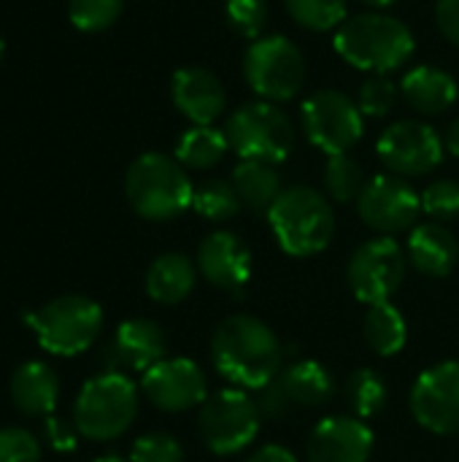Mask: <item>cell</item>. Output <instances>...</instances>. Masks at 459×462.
Masks as SVG:
<instances>
[{"label":"cell","mask_w":459,"mask_h":462,"mask_svg":"<svg viewBox=\"0 0 459 462\" xmlns=\"http://www.w3.org/2000/svg\"><path fill=\"white\" fill-rule=\"evenodd\" d=\"M211 363L230 387L262 390L281 374L284 346L262 319L233 314L211 336Z\"/></svg>","instance_id":"6da1fadb"},{"label":"cell","mask_w":459,"mask_h":462,"mask_svg":"<svg viewBox=\"0 0 459 462\" xmlns=\"http://www.w3.org/2000/svg\"><path fill=\"white\" fill-rule=\"evenodd\" d=\"M333 43L341 60H346L352 68L381 76L403 68L417 49L414 32L406 22L376 11L349 16L335 30Z\"/></svg>","instance_id":"7a4b0ae2"},{"label":"cell","mask_w":459,"mask_h":462,"mask_svg":"<svg viewBox=\"0 0 459 462\" xmlns=\"http://www.w3.org/2000/svg\"><path fill=\"white\" fill-rule=\"evenodd\" d=\"M268 225L281 252L298 260L322 254L335 236V214L327 195L306 184L287 187L279 195L268 211Z\"/></svg>","instance_id":"3957f363"},{"label":"cell","mask_w":459,"mask_h":462,"mask_svg":"<svg viewBox=\"0 0 459 462\" xmlns=\"http://www.w3.org/2000/svg\"><path fill=\"white\" fill-rule=\"evenodd\" d=\"M124 195L138 217L149 222H170L192 208L195 187L176 157L146 152L130 162L124 173Z\"/></svg>","instance_id":"277c9868"},{"label":"cell","mask_w":459,"mask_h":462,"mask_svg":"<svg viewBox=\"0 0 459 462\" xmlns=\"http://www.w3.org/2000/svg\"><path fill=\"white\" fill-rule=\"evenodd\" d=\"M138 414V387L127 374L103 371L92 376L76 403H73V425L87 441H114L130 430Z\"/></svg>","instance_id":"5b68a950"},{"label":"cell","mask_w":459,"mask_h":462,"mask_svg":"<svg viewBox=\"0 0 459 462\" xmlns=\"http://www.w3.org/2000/svg\"><path fill=\"white\" fill-rule=\"evenodd\" d=\"M41 349L57 357L87 352L103 330V309L87 295H60L27 317Z\"/></svg>","instance_id":"8992f818"},{"label":"cell","mask_w":459,"mask_h":462,"mask_svg":"<svg viewBox=\"0 0 459 462\" xmlns=\"http://www.w3.org/2000/svg\"><path fill=\"white\" fill-rule=\"evenodd\" d=\"M262 411L241 387H225L206 398L197 414L200 441L211 455L230 457L249 449L260 433Z\"/></svg>","instance_id":"52a82bcc"},{"label":"cell","mask_w":459,"mask_h":462,"mask_svg":"<svg viewBox=\"0 0 459 462\" xmlns=\"http://www.w3.org/2000/svg\"><path fill=\"white\" fill-rule=\"evenodd\" d=\"M225 135L241 160H260L271 165L284 162L295 146L292 119L268 100H252L235 108L225 125Z\"/></svg>","instance_id":"ba28073f"},{"label":"cell","mask_w":459,"mask_h":462,"mask_svg":"<svg viewBox=\"0 0 459 462\" xmlns=\"http://www.w3.org/2000/svg\"><path fill=\"white\" fill-rule=\"evenodd\" d=\"M243 76L252 92L268 103L292 100L306 84V57L284 35H262L243 54Z\"/></svg>","instance_id":"9c48e42d"},{"label":"cell","mask_w":459,"mask_h":462,"mask_svg":"<svg viewBox=\"0 0 459 462\" xmlns=\"http://www.w3.org/2000/svg\"><path fill=\"white\" fill-rule=\"evenodd\" d=\"M409 271V254L392 236H379L354 249L346 265L349 290L365 306L390 303L403 287Z\"/></svg>","instance_id":"30bf717a"},{"label":"cell","mask_w":459,"mask_h":462,"mask_svg":"<svg viewBox=\"0 0 459 462\" xmlns=\"http://www.w3.org/2000/svg\"><path fill=\"white\" fill-rule=\"evenodd\" d=\"M303 130L306 138L325 152L333 154H349L365 133V119L360 106L341 89H319L303 103Z\"/></svg>","instance_id":"8fae6325"},{"label":"cell","mask_w":459,"mask_h":462,"mask_svg":"<svg viewBox=\"0 0 459 462\" xmlns=\"http://www.w3.org/2000/svg\"><path fill=\"white\" fill-rule=\"evenodd\" d=\"M376 154L390 173L411 179L436 171L446 154V146L436 127H430L427 122L400 119L384 127L376 141Z\"/></svg>","instance_id":"7c38bea8"},{"label":"cell","mask_w":459,"mask_h":462,"mask_svg":"<svg viewBox=\"0 0 459 462\" xmlns=\"http://www.w3.org/2000/svg\"><path fill=\"white\" fill-rule=\"evenodd\" d=\"M360 219L379 236H398L414 230L422 214V195L395 173H379L365 181L357 198Z\"/></svg>","instance_id":"4fadbf2b"},{"label":"cell","mask_w":459,"mask_h":462,"mask_svg":"<svg viewBox=\"0 0 459 462\" xmlns=\"http://www.w3.org/2000/svg\"><path fill=\"white\" fill-rule=\"evenodd\" d=\"M414 420L436 436L459 433V360L425 368L411 387Z\"/></svg>","instance_id":"5bb4252c"},{"label":"cell","mask_w":459,"mask_h":462,"mask_svg":"<svg viewBox=\"0 0 459 462\" xmlns=\"http://www.w3.org/2000/svg\"><path fill=\"white\" fill-rule=\"evenodd\" d=\"M146 401L168 414H184L206 403L208 379L203 368L189 357H165L141 376Z\"/></svg>","instance_id":"9a60e30c"},{"label":"cell","mask_w":459,"mask_h":462,"mask_svg":"<svg viewBox=\"0 0 459 462\" xmlns=\"http://www.w3.org/2000/svg\"><path fill=\"white\" fill-rule=\"evenodd\" d=\"M195 265L211 287L238 295L252 282L254 260L241 236L230 230H214L200 241Z\"/></svg>","instance_id":"2e32d148"},{"label":"cell","mask_w":459,"mask_h":462,"mask_svg":"<svg viewBox=\"0 0 459 462\" xmlns=\"http://www.w3.org/2000/svg\"><path fill=\"white\" fill-rule=\"evenodd\" d=\"M376 436L365 420L357 417H325L314 425L306 441L308 462H368Z\"/></svg>","instance_id":"e0dca14e"},{"label":"cell","mask_w":459,"mask_h":462,"mask_svg":"<svg viewBox=\"0 0 459 462\" xmlns=\"http://www.w3.org/2000/svg\"><path fill=\"white\" fill-rule=\"evenodd\" d=\"M168 355V341L154 319H127L116 328L114 341L106 346V371L146 374Z\"/></svg>","instance_id":"ac0fdd59"},{"label":"cell","mask_w":459,"mask_h":462,"mask_svg":"<svg viewBox=\"0 0 459 462\" xmlns=\"http://www.w3.org/2000/svg\"><path fill=\"white\" fill-rule=\"evenodd\" d=\"M170 97L181 116H187L192 125H214L227 103L222 81L208 68L197 65H187L173 73Z\"/></svg>","instance_id":"d6986e66"},{"label":"cell","mask_w":459,"mask_h":462,"mask_svg":"<svg viewBox=\"0 0 459 462\" xmlns=\"http://www.w3.org/2000/svg\"><path fill=\"white\" fill-rule=\"evenodd\" d=\"M406 254L409 263L430 279H444L457 268L459 260V244L454 233L441 225V222H425L417 225L409 233V244H406Z\"/></svg>","instance_id":"ffe728a7"},{"label":"cell","mask_w":459,"mask_h":462,"mask_svg":"<svg viewBox=\"0 0 459 462\" xmlns=\"http://www.w3.org/2000/svg\"><path fill=\"white\" fill-rule=\"evenodd\" d=\"M11 401L27 417H51L60 401V379L49 363H24L11 376Z\"/></svg>","instance_id":"44dd1931"},{"label":"cell","mask_w":459,"mask_h":462,"mask_svg":"<svg viewBox=\"0 0 459 462\" xmlns=\"http://www.w3.org/2000/svg\"><path fill=\"white\" fill-rule=\"evenodd\" d=\"M197 265L187 257V254H179V252H168V254H160L149 271H146V279H143V287H146V295L160 303V306H176L181 300H187L197 284Z\"/></svg>","instance_id":"7402d4cb"},{"label":"cell","mask_w":459,"mask_h":462,"mask_svg":"<svg viewBox=\"0 0 459 462\" xmlns=\"http://www.w3.org/2000/svg\"><path fill=\"white\" fill-rule=\"evenodd\" d=\"M400 92L414 111L427 114V116L449 111L459 97L454 76L446 73L444 68H433V65H419V68L409 70L400 84Z\"/></svg>","instance_id":"603a6c76"},{"label":"cell","mask_w":459,"mask_h":462,"mask_svg":"<svg viewBox=\"0 0 459 462\" xmlns=\"http://www.w3.org/2000/svg\"><path fill=\"white\" fill-rule=\"evenodd\" d=\"M279 384L289 401V406L300 409H319L333 401L335 379L333 374L317 360H298L279 374Z\"/></svg>","instance_id":"cb8c5ba5"},{"label":"cell","mask_w":459,"mask_h":462,"mask_svg":"<svg viewBox=\"0 0 459 462\" xmlns=\"http://www.w3.org/2000/svg\"><path fill=\"white\" fill-rule=\"evenodd\" d=\"M230 181H233V187H235L243 208H249L254 214H268L271 206L284 192L281 176H279L276 165L260 162V160H241L233 168Z\"/></svg>","instance_id":"d4e9b609"},{"label":"cell","mask_w":459,"mask_h":462,"mask_svg":"<svg viewBox=\"0 0 459 462\" xmlns=\"http://www.w3.org/2000/svg\"><path fill=\"white\" fill-rule=\"evenodd\" d=\"M363 333L365 344L379 355V357H395L406 349L409 341V325L400 309L390 303H376L368 306V314L363 319Z\"/></svg>","instance_id":"484cf974"},{"label":"cell","mask_w":459,"mask_h":462,"mask_svg":"<svg viewBox=\"0 0 459 462\" xmlns=\"http://www.w3.org/2000/svg\"><path fill=\"white\" fill-rule=\"evenodd\" d=\"M227 149L230 141L225 130L214 125H192L189 130L181 133L176 143V160L189 171H208L222 162Z\"/></svg>","instance_id":"4316f807"},{"label":"cell","mask_w":459,"mask_h":462,"mask_svg":"<svg viewBox=\"0 0 459 462\" xmlns=\"http://www.w3.org/2000/svg\"><path fill=\"white\" fill-rule=\"evenodd\" d=\"M346 403L357 420L379 417L390 403V387L384 376L373 368H357L346 382Z\"/></svg>","instance_id":"83f0119b"},{"label":"cell","mask_w":459,"mask_h":462,"mask_svg":"<svg viewBox=\"0 0 459 462\" xmlns=\"http://www.w3.org/2000/svg\"><path fill=\"white\" fill-rule=\"evenodd\" d=\"M241 198L233 187V181L225 179H206L203 184L195 187L192 208L211 222H227L241 211Z\"/></svg>","instance_id":"f1b7e54d"},{"label":"cell","mask_w":459,"mask_h":462,"mask_svg":"<svg viewBox=\"0 0 459 462\" xmlns=\"http://www.w3.org/2000/svg\"><path fill=\"white\" fill-rule=\"evenodd\" d=\"M365 187V171L352 154H333L325 165V189L335 203H357Z\"/></svg>","instance_id":"f546056e"},{"label":"cell","mask_w":459,"mask_h":462,"mask_svg":"<svg viewBox=\"0 0 459 462\" xmlns=\"http://www.w3.org/2000/svg\"><path fill=\"white\" fill-rule=\"evenodd\" d=\"M284 8L311 32H327L346 22V0H284Z\"/></svg>","instance_id":"4dcf8cb0"},{"label":"cell","mask_w":459,"mask_h":462,"mask_svg":"<svg viewBox=\"0 0 459 462\" xmlns=\"http://www.w3.org/2000/svg\"><path fill=\"white\" fill-rule=\"evenodd\" d=\"M122 8H124V0H70L68 16L76 30L100 32L119 19Z\"/></svg>","instance_id":"1f68e13d"},{"label":"cell","mask_w":459,"mask_h":462,"mask_svg":"<svg viewBox=\"0 0 459 462\" xmlns=\"http://www.w3.org/2000/svg\"><path fill=\"white\" fill-rule=\"evenodd\" d=\"M225 16L238 35L257 41L262 38L265 24H268V3L265 0H225Z\"/></svg>","instance_id":"d6a6232c"},{"label":"cell","mask_w":459,"mask_h":462,"mask_svg":"<svg viewBox=\"0 0 459 462\" xmlns=\"http://www.w3.org/2000/svg\"><path fill=\"white\" fill-rule=\"evenodd\" d=\"M422 214L433 222H452L459 219V184L452 179H438L422 192Z\"/></svg>","instance_id":"836d02e7"},{"label":"cell","mask_w":459,"mask_h":462,"mask_svg":"<svg viewBox=\"0 0 459 462\" xmlns=\"http://www.w3.org/2000/svg\"><path fill=\"white\" fill-rule=\"evenodd\" d=\"M398 103V87L392 84V79L373 73L371 79L363 81L360 95H357V106L363 111V116H387Z\"/></svg>","instance_id":"e575fe53"},{"label":"cell","mask_w":459,"mask_h":462,"mask_svg":"<svg viewBox=\"0 0 459 462\" xmlns=\"http://www.w3.org/2000/svg\"><path fill=\"white\" fill-rule=\"evenodd\" d=\"M130 462H184V447L170 433H146L133 441Z\"/></svg>","instance_id":"d590c367"},{"label":"cell","mask_w":459,"mask_h":462,"mask_svg":"<svg viewBox=\"0 0 459 462\" xmlns=\"http://www.w3.org/2000/svg\"><path fill=\"white\" fill-rule=\"evenodd\" d=\"M0 462H41V444L24 428H0Z\"/></svg>","instance_id":"8d00e7d4"},{"label":"cell","mask_w":459,"mask_h":462,"mask_svg":"<svg viewBox=\"0 0 459 462\" xmlns=\"http://www.w3.org/2000/svg\"><path fill=\"white\" fill-rule=\"evenodd\" d=\"M43 436H46L49 447L57 449V452H73L76 444H78L76 425H70V422H65V420H60L54 414L51 417H43Z\"/></svg>","instance_id":"74e56055"},{"label":"cell","mask_w":459,"mask_h":462,"mask_svg":"<svg viewBox=\"0 0 459 462\" xmlns=\"http://www.w3.org/2000/svg\"><path fill=\"white\" fill-rule=\"evenodd\" d=\"M257 406H260L262 417H271V420H279V417H284L292 409L289 401H287V395H284V390H281V384H279V376L268 387L260 390Z\"/></svg>","instance_id":"f35d334b"},{"label":"cell","mask_w":459,"mask_h":462,"mask_svg":"<svg viewBox=\"0 0 459 462\" xmlns=\"http://www.w3.org/2000/svg\"><path fill=\"white\" fill-rule=\"evenodd\" d=\"M436 22L444 38L459 46V0H436Z\"/></svg>","instance_id":"ab89813d"},{"label":"cell","mask_w":459,"mask_h":462,"mask_svg":"<svg viewBox=\"0 0 459 462\" xmlns=\"http://www.w3.org/2000/svg\"><path fill=\"white\" fill-rule=\"evenodd\" d=\"M246 462H300L287 447H281V444H265V447H260L252 457Z\"/></svg>","instance_id":"60d3db41"},{"label":"cell","mask_w":459,"mask_h":462,"mask_svg":"<svg viewBox=\"0 0 459 462\" xmlns=\"http://www.w3.org/2000/svg\"><path fill=\"white\" fill-rule=\"evenodd\" d=\"M444 146L452 157H459V116L446 127V135H444Z\"/></svg>","instance_id":"b9f144b4"},{"label":"cell","mask_w":459,"mask_h":462,"mask_svg":"<svg viewBox=\"0 0 459 462\" xmlns=\"http://www.w3.org/2000/svg\"><path fill=\"white\" fill-rule=\"evenodd\" d=\"M360 3H365L368 8H387V5H392L395 0H360Z\"/></svg>","instance_id":"7bdbcfd3"},{"label":"cell","mask_w":459,"mask_h":462,"mask_svg":"<svg viewBox=\"0 0 459 462\" xmlns=\"http://www.w3.org/2000/svg\"><path fill=\"white\" fill-rule=\"evenodd\" d=\"M92 462H130V460H122V457H116V455H106V457H97V460Z\"/></svg>","instance_id":"ee69618b"},{"label":"cell","mask_w":459,"mask_h":462,"mask_svg":"<svg viewBox=\"0 0 459 462\" xmlns=\"http://www.w3.org/2000/svg\"><path fill=\"white\" fill-rule=\"evenodd\" d=\"M3 57H5V41L0 38V62H3Z\"/></svg>","instance_id":"f6af8a7d"}]
</instances>
